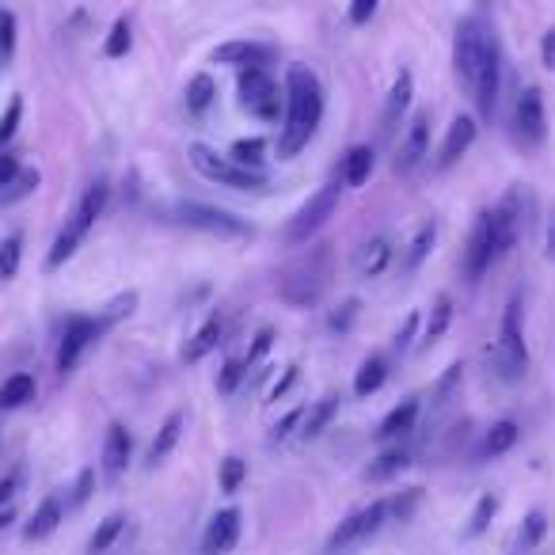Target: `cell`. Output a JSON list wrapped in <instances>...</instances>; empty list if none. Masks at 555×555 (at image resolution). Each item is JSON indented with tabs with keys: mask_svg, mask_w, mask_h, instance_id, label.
<instances>
[{
	"mask_svg": "<svg viewBox=\"0 0 555 555\" xmlns=\"http://www.w3.org/2000/svg\"><path fill=\"white\" fill-rule=\"evenodd\" d=\"M487 354H491V365H495V373L502 381H521V373L529 365V350H525V335H521V301L517 297L506 305L498 339Z\"/></svg>",
	"mask_w": 555,
	"mask_h": 555,
	"instance_id": "obj_5",
	"label": "cell"
},
{
	"mask_svg": "<svg viewBox=\"0 0 555 555\" xmlns=\"http://www.w3.org/2000/svg\"><path fill=\"white\" fill-rule=\"evenodd\" d=\"M521 438V426L514 419H502L495 422L487 434H483V445H479V457H502V453H510Z\"/></svg>",
	"mask_w": 555,
	"mask_h": 555,
	"instance_id": "obj_29",
	"label": "cell"
},
{
	"mask_svg": "<svg viewBox=\"0 0 555 555\" xmlns=\"http://www.w3.org/2000/svg\"><path fill=\"white\" fill-rule=\"evenodd\" d=\"M183 96H187V111L191 115H206L213 107V99H217V84H213L210 73H198V77H191Z\"/></svg>",
	"mask_w": 555,
	"mask_h": 555,
	"instance_id": "obj_32",
	"label": "cell"
},
{
	"mask_svg": "<svg viewBox=\"0 0 555 555\" xmlns=\"http://www.w3.org/2000/svg\"><path fill=\"white\" fill-rule=\"evenodd\" d=\"M301 422H305V407H293L286 419L270 426V441H274V445H278V441H289L297 430H301Z\"/></svg>",
	"mask_w": 555,
	"mask_h": 555,
	"instance_id": "obj_43",
	"label": "cell"
},
{
	"mask_svg": "<svg viewBox=\"0 0 555 555\" xmlns=\"http://www.w3.org/2000/svg\"><path fill=\"white\" fill-rule=\"evenodd\" d=\"M498 92H502V54H498V42H487V54L479 61V77L476 88H472V99H476L479 115L495 118L498 111Z\"/></svg>",
	"mask_w": 555,
	"mask_h": 555,
	"instance_id": "obj_14",
	"label": "cell"
},
{
	"mask_svg": "<svg viewBox=\"0 0 555 555\" xmlns=\"http://www.w3.org/2000/svg\"><path fill=\"white\" fill-rule=\"evenodd\" d=\"M502 259V244H498V229H495V213L483 210L476 217V229L468 236V248H464V259H460V270L468 282H479L487 270L495 267Z\"/></svg>",
	"mask_w": 555,
	"mask_h": 555,
	"instance_id": "obj_10",
	"label": "cell"
},
{
	"mask_svg": "<svg viewBox=\"0 0 555 555\" xmlns=\"http://www.w3.org/2000/svg\"><path fill=\"white\" fill-rule=\"evenodd\" d=\"M12 521H16V510H8V506H0V533H4V529H8Z\"/></svg>",
	"mask_w": 555,
	"mask_h": 555,
	"instance_id": "obj_60",
	"label": "cell"
},
{
	"mask_svg": "<svg viewBox=\"0 0 555 555\" xmlns=\"http://www.w3.org/2000/svg\"><path fill=\"white\" fill-rule=\"evenodd\" d=\"M354 316H358V301H346V305L339 308V312H331V320H327V327H331V331H346Z\"/></svg>",
	"mask_w": 555,
	"mask_h": 555,
	"instance_id": "obj_54",
	"label": "cell"
},
{
	"mask_svg": "<svg viewBox=\"0 0 555 555\" xmlns=\"http://www.w3.org/2000/svg\"><path fill=\"white\" fill-rule=\"evenodd\" d=\"M335 415H339V396H324V400H316L312 407H305V422H301L297 434L305 441L324 438V430L335 422Z\"/></svg>",
	"mask_w": 555,
	"mask_h": 555,
	"instance_id": "obj_25",
	"label": "cell"
},
{
	"mask_svg": "<svg viewBox=\"0 0 555 555\" xmlns=\"http://www.w3.org/2000/svg\"><path fill=\"white\" fill-rule=\"evenodd\" d=\"M320 122H324V84L308 65H289L286 122H282V134H278V160H293L301 149H308Z\"/></svg>",
	"mask_w": 555,
	"mask_h": 555,
	"instance_id": "obj_1",
	"label": "cell"
},
{
	"mask_svg": "<svg viewBox=\"0 0 555 555\" xmlns=\"http://www.w3.org/2000/svg\"><path fill=\"white\" fill-rule=\"evenodd\" d=\"M267 141L263 137H248V141H236L229 149V156L236 164H244V168H255V172H263V160H267Z\"/></svg>",
	"mask_w": 555,
	"mask_h": 555,
	"instance_id": "obj_37",
	"label": "cell"
},
{
	"mask_svg": "<svg viewBox=\"0 0 555 555\" xmlns=\"http://www.w3.org/2000/svg\"><path fill=\"white\" fill-rule=\"evenodd\" d=\"M495 514H498V495H479L476 510H472V517H468V529H464V536L487 533V525L495 521Z\"/></svg>",
	"mask_w": 555,
	"mask_h": 555,
	"instance_id": "obj_39",
	"label": "cell"
},
{
	"mask_svg": "<svg viewBox=\"0 0 555 555\" xmlns=\"http://www.w3.org/2000/svg\"><path fill=\"white\" fill-rule=\"evenodd\" d=\"M426 156H430V111H415L411 122L403 126L396 156H392V172L411 175Z\"/></svg>",
	"mask_w": 555,
	"mask_h": 555,
	"instance_id": "obj_12",
	"label": "cell"
},
{
	"mask_svg": "<svg viewBox=\"0 0 555 555\" xmlns=\"http://www.w3.org/2000/svg\"><path fill=\"white\" fill-rule=\"evenodd\" d=\"M39 183H42V175H39V172H20V175H16V179H12V183H8L12 191H4V194H0V198H4V202H12V198H23V194H31V191H35Z\"/></svg>",
	"mask_w": 555,
	"mask_h": 555,
	"instance_id": "obj_49",
	"label": "cell"
},
{
	"mask_svg": "<svg viewBox=\"0 0 555 555\" xmlns=\"http://www.w3.org/2000/svg\"><path fill=\"white\" fill-rule=\"evenodd\" d=\"M248 479V460L240 457H225L221 460V491H240V483Z\"/></svg>",
	"mask_w": 555,
	"mask_h": 555,
	"instance_id": "obj_41",
	"label": "cell"
},
{
	"mask_svg": "<svg viewBox=\"0 0 555 555\" xmlns=\"http://www.w3.org/2000/svg\"><path fill=\"white\" fill-rule=\"evenodd\" d=\"M434 244H438V225L434 221H422L419 229H415V236L407 240V248H403L400 263L403 270H419L426 259H430V251H434Z\"/></svg>",
	"mask_w": 555,
	"mask_h": 555,
	"instance_id": "obj_26",
	"label": "cell"
},
{
	"mask_svg": "<svg viewBox=\"0 0 555 555\" xmlns=\"http://www.w3.org/2000/svg\"><path fill=\"white\" fill-rule=\"evenodd\" d=\"M240 540V510H221L210 521V529L202 536V552L206 555H229Z\"/></svg>",
	"mask_w": 555,
	"mask_h": 555,
	"instance_id": "obj_19",
	"label": "cell"
},
{
	"mask_svg": "<svg viewBox=\"0 0 555 555\" xmlns=\"http://www.w3.org/2000/svg\"><path fill=\"white\" fill-rule=\"evenodd\" d=\"M31 400H35V377L31 373H12L0 384V411H16Z\"/></svg>",
	"mask_w": 555,
	"mask_h": 555,
	"instance_id": "obj_31",
	"label": "cell"
},
{
	"mask_svg": "<svg viewBox=\"0 0 555 555\" xmlns=\"http://www.w3.org/2000/svg\"><path fill=\"white\" fill-rule=\"evenodd\" d=\"M293 381H297V365H289L286 369V377H282V381L274 384V388H270V400H282V396H286L289 388H293Z\"/></svg>",
	"mask_w": 555,
	"mask_h": 555,
	"instance_id": "obj_59",
	"label": "cell"
},
{
	"mask_svg": "<svg viewBox=\"0 0 555 555\" xmlns=\"http://www.w3.org/2000/svg\"><path fill=\"white\" fill-rule=\"evenodd\" d=\"M134 305H137V293H126V297H115L111 305H107V308H103V312H99V324H103V327L118 324L122 316H130V312H134Z\"/></svg>",
	"mask_w": 555,
	"mask_h": 555,
	"instance_id": "obj_45",
	"label": "cell"
},
{
	"mask_svg": "<svg viewBox=\"0 0 555 555\" xmlns=\"http://www.w3.org/2000/svg\"><path fill=\"white\" fill-rule=\"evenodd\" d=\"M20 172H23L20 160L8 153V149H0V191H4V187H8V183H12V179H16Z\"/></svg>",
	"mask_w": 555,
	"mask_h": 555,
	"instance_id": "obj_53",
	"label": "cell"
},
{
	"mask_svg": "<svg viewBox=\"0 0 555 555\" xmlns=\"http://www.w3.org/2000/svg\"><path fill=\"white\" fill-rule=\"evenodd\" d=\"M122 529H126V517H122V514L103 517V521H99V529L92 533V540H88V555L111 552V544H115L118 536H122Z\"/></svg>",
	"mask_w": 555,
	"mask_h": 555,
	"instance_id": "obj_35",
	"label": "cell"
},
{
	"mask_svg": "<svg viewBox=\"0 0 555 555\" xmlns=\"http://www.w3.org/2000/svg\"><path fill=\"white\" fill-rule=\"evenodd\" d=\"M544 259L555 263V210L548 213V225H544Z\"/></svg>",
	"mask_w": 555,
	"mask_h": 555,
	"instance_id": "obj_58",
	"label": "cell"
},
{
	"mask_svg": "<svg viewBox=\"0 0 555 555\" xmlns=\"http://www.w3.org/2000/svg\"><path fill=\"white\" fill-rule=\"evenodd\" d=\"M244 373H248V365L244 362H225V369H221V377H217V392H236V384L244 381Z\"/></svg>",
	"mask_w": 555,
	"mask_h": 555,
	"instance_id": "obj_50",
	"label": "cell"
},
{
	"mask_svg": "<svg viewBox=\"0 0 555 555\" xmlns=\"http://www.w3.org/2000/svg\"><path fill=\"white\" fill-rule=\"evenodd\" d=\"M12 54H16V16L0 12V58L8 61Z\"/></svg>",
	"mask_w": 555,
	"mask_h": 555,
	"instance_id": "obj_47",
	"label": "cell"
},
{
	"mask_svg": "<svg viewBox=\"0 0 555 555\" xmlns=\"http://www.w3.org/2000/svg\"><path fill=\"white\" fill-rule=\"evenodd\" d=\"M92 483H96V468H84L80 479H77V487H73V506L88 502V495H92Z\"/></svg>",
	"mask_w": 555,
	"mask_h": 555,
	"instance_id": "obj_55",
	"label": "cell"
},
{
	"mask_svg": "<svg viewBox=\"0 0 555 555\" xmlns=\"http://www.w3.org/2000/svg\"><path fill=\"white\" fill-rule=\"evenodd\" d=\"M0 65H4V58H0Z\"/></svg>",
	"mask_w": 555,
	"mask_h": 555,
	"instance_id": "obj_61",
	"label": "cell"
},
{
	"mask_svg": "<svg viewBox=\"0 0 555 555\" xmlns=\"http://www.w3.org/2000/svg\"><path fill=\"white\" fill-rule=\"evenodd\" d=\"M392 240L388 236H369L358 255H354V270H358V278H381L384 270L392 267Z\"/></svg>",
	"mask_w": 555,
	"mask_h": 555,
	"instance_id": "obj_21",
	"label": "cell"
},
{
	"mask_svg": "<svg viewBox=\"0 0 555 555\" xmlns=\"http://www.w3.org/2000/svg\"><path fill=\"white\" fill-rule=\"evenodd\" d=\"M384 521H388V502L377 498V502H369V506H362V510H354L346 521H339V529L327 536V552L339 555V552L358 548V544H365L373 533H381Z\"/></svg>",
	"mask_w": 555,
	"mask_h": 555,
	"instance_id": "obj_11",
	"label": "cell"
},
{
	"mask_svg": "<svg viewBox=\"0 0 555 555\" xmlns=\"http://www.w3.org/2000/svg\"><path fill=\"white\" fill-rule=\"evenodd\" d=\"M20 263H23V236L12 232V236L0 240V282H12L20 274Z\"/></svg>",
	"mask_w": 555,
	"mask_h": 555,
	"instance_id": "obj_36",
	"label": "cell"
},
{
	"mask_svg": "<svg viewBox=\"0 0 555 555\" xmlns=\"http://www.w3.org/2000/svg\"><path fill=\"white\" fill-rule=\"evenodd\" d=\"M415 506H419V491H407V495H403V502H400V498H396V502H388V514H396L400 521H407Z\"/></svg>",
	"mask_w": 555,
	"mask_h": 555,
	"instance_id": "obj_56",
	"label": "cell"
},
{
	"mask_svg": "<svg viewBox=\"0 0 555 555\" xmlns=\"http://www.w3.org/2000/svg\"><path fill=\"white\" fill-rule=\"evenodd\" d=\"M20 487H23V468H12L8 476L0 479V506H8L12 498L20 495Z\"/></svg>",
	"mask_w": 555,
	"mask_h": 555,
	"instance_id": "obj_52",
	"label": "cell"
},
{
	"mask_svg": "<svg viewBox=\"0 0 555 555\" xmlns=\"http://www.w3.org/2000/svg\"><path fill=\"white\" fill-rule=\"evenodd\" d=\"M514 126H517V137L525 141V145H540L544 134H548V115H544V96H540V88H525L514 103Z\"/></svg>",
	"mask_w": 555,
	"mask_h": 555,
	"instance_id": "obj_15",
	"label": "cell"
},
{
	"mask_svg": "<svg viewBox=\"0 0 555 555\" xmlns=\"http://www.w3.org/2000/svg\"><path fill=\"white\" fill-rule=\"evenodd\" d=\"M460 381H464V365L453 362V365H449V373H445V377H441V381H438V392H434V403H438V407H445V403H449V396H453V392H457V388H460Z\"/></svg>",
	"mask_w": 555,
	"mask_h": 555,
	"instance_id": "obj_46",
	"label": "cell"
},
{
	"mask_svg": "<svg viewBox=\"0 0 555 555\" xmlns=\"http://www.w3.org/2000/svg\"><path fill=\"white\" fill-rule=\"evenodd\" d=\"M187 160H191V168L206 183H217V187H229V191H259V187H267V175L263 172L236 164L232 156H221L210 145H191Z\"/></svg>",
	"mask_w": 555,
	"mask_h": 555,
	"instance_id": "obj_4",
	"label": "cell"
},
{
	"mask_svg": "<svg viewBox=\"0 0 555 555\" xmlns=\"http://www.w3.org/2000/svg\"><path fill=\"white\" fill-rule=\"evenodd\" d=\"M107 202H111V187H107L103 179H99V183H92V187L84 191V198L77 202V210L69 213L65 229L58 232L54 248H50V255H46V270L65 267V263L77 255V248L84 244V236L92 232V225H96L99 217H103V210H107Z\"/></svg>",
	"mask_w": 555,
	"mask_h": 555,
	"instance_id": "obj_2",
	"label": "cell"
},
{
	"mask_svg": "<svg viewBox=\"0 0 555 555\" xmlns=\"http://www.w3.org/2000/svg\"><path fill=\"white\" fill-rule=\"evenodd\" d=\"M373 168H377V156H373V149H369V145H354V149L339 160V183L350 187V191H358V187L369 183Z\"/></svg>",
	"mask_w": 555,
	"mask_h": 555,
	"instance_id": "obj_22",
	"label": "cell"
},
{
	"mask_svg": "<svg viewBox=\"0 0 555 555\" xmlns=\"http://www.w3.org/2000/svg\"><path fill=\"white\" fill-rule=\"evenodd\" d=\"M339 198H343L339 183H324L316 194H308L305 206H301V210L286 221V240L289 244H305L308 236H316V232L324 229L327 221L339 213Z\"/></svg>",
	"mask_w": 555,
	"mask_h": 555,
	"instance_id": "obj_8",
	"label": "cell"
},
{
	"mask_svg": "<svg viewBox=\"0 0 555 555\" xmlns=\"http://www.w3.org/2000/svg\"><path fill=\"white\" fill-rule=\"evenodd\" d=\"M419 411L422 403L411 396V400H403L400 407H392L388 415H384L381 430H377V441H396V438H407L411 430H415V422H419Z\"/></svg>",
	"mask_w": 555,
	"mask_h": 555,
	"instance_id": "obj_23",
	"label": "cell"
},
{
	"mask_svg": "<svg viewBox=\"0 0 555 555\" xmlns=\"http://www.w3.org/2000/svg\"><path fill=\"white\" fill-rule=\"evenodd\" d=\"M172 213H175V221L187 225V229L210 232V236H221V240H251V225L229 210L202 206V202H175Z\"/></svg>",
	"mask_w": 555,
	"mask_h": 555,
	"instance_id": "obj_7",
	"label": "cell"
},
{
	"mask_svg": "<svg viewBox=\"0 0 555 555\" xmlns=\"http://www.w3.org/2000/svg\"><path fill=\"white\" fill-rule=\"evenodd\" d=\"M274 339H278V331H274V327H259V331H255V343H251V350H248V358H244V365H259L263 362V358H267V350L270 346H274Z\"/></svg>",
	"mask_w": 555,
	"mask_h": 555,
	"instance_id": "obj_44",
	"label": "cell"
},
{
	"mask_svg": "<svg viewBox=\"0 0 555 555\" xmlns=\"http://www.w3.org/2000/svg\"><path fill=\"white\" fill-rule=\"evenodd\" d=\"M99 331H103V324L92 320V316H73V320L65 324V331H61V346H58V373L61 377L77 369L80 358H84V350L99 339Z\"/></svg>",
	"mask_w": 555,
	"mask_h": 555,
	"instance_id": "obj_13",
	"label": "cell"
},
{
	"mask_svg": "<svg viewBox=\"0 0 555 555\" xmlns=\"http://www.w3.org/2000/svg\"><path fill=\"white\" fill-rule=\"evenodd\" d=\"M240 107L259 122H278L286 111V88L267 69H244L240 73Z\"/></svg>",
	"mask_w": 555,
	"mask_h": 555,
	"instance_id": "obj_6",
	"label": "cell"
},
{
	"mask_svg": "<svg viewBox=\"0 0 555 555\" xmlns=\"http://www.w3.org/2000/svg\"><path fill=\"white\" fill-rule=\"evenodd\" d=\"M544 533H548V517L540 514V510H533V514L521 521V529H517V552H533L536 544L544 540Z\"/></svg>",
	"mask_w": 555,
	"mask_h": 555,
	"instance_id": "obj_38",
	"label": "cell"
},
{
	"mask_svg": "<svg viewBox=\"0 0 555 555\" xmlns=\"http://www.w3.org/2000/svg\"><path fill=\"white\" fill-rule=\"evenodd\" d=\"M130 46H134V27H130V20H115L111 35L103 42V54H107V58H126Z\"/></svg>",
	"mask_w": 555,
	"mask_h": 555,
	"instance_id": "obj_40",
	"label": "cell"
},
{
	"mask_svg": "<svg viewBox=\"0 0 555 555\" xmlns=\"http://www.w3.org/2000/svg\"><path fill=\"white\" fill-rule=\"evenodd\" d=\"M327 278H331V244H320L312 248L305 259H297L293 267L282 270L278 278V297L293 308L316 305L320 293L327 289Z\"/></svg>",
	"mask_w": 555,
	"mask_h": 555,
	"instance_id": "obj_3",
	"label": "cell"
},
{
	"mask_svg": "<svg viewBox=\"0 0 555 555\" xmlns=\"http://www.w3.org/2000/svg\"><path fill=\"white\" fill-rule=\"evenodd\" d=\"M179 438H183V411H172L168 419H164V426L156 430L153 445H149V464H164V460L172 457V449L179 445Z\"/></svg>",
	"mask_w": 555,
	"mask_h": 555,
	"instance_id": "obj_28",
	"label": "cell"
},
{
	"mask_svg": "<svg viewBox=\"0 0 555 555\" xmlns=\"http://www.w3.org/2000/svg\"><path fill=\"white\" fill-rule=\"evenodd\" d=\"M384 381H388V362H384V358H365L362 369H358V377H354V392L365 400V396H373Z\"/></svg>",
	"mask_w": 555,
	"mask_h": 555,
	"instance_id": "obj_33",
	"label": "cell"
},
{
	"mask_svg": "<svg viewBox=\"0 0 555 555\" xmlns=\"http://www.w3.org/2000/svg\"><path fill=\"white\" fill-rule=\"evenodd\" d=\"M377 4H381V0H350V8H346V20L354 23V27H365V23L377 16Z\"/></svg>",
	"mask_w": 555,
	"mask_h": 555,
	"instance_id": "obj_51",
	"label": "cell"
},
{
	"mask_svg": "<svg viewBox=\"0 0 555 555\" xmlns=\"http://www.w3.org/2000/svg\"><path fill=\"white\" fill-rule=\"evenodd\" d=\"M407 464H411V457H407L403 449H388V453H381V457H377L373 464H369V468H365V479H373V483H384V479L400 476Z\"/></svg>",
	"mask_w": 555,
	"mask_h": 555,
	"instance_id": "obj_34",
	"label": "cell"
},
{
	"mask_svg": "<svg viewBox=\"0 0 555 555\" xmlns=\"http://www.w3.org/2000/svg\"><path fill=\"white\" fill-rule=\"evenodd\" d=\"M61 517H65V506H61V498H42L39 510L31 514V521H27V529H23V536L27 540H46V536L54 533L61 525Z\"/></svg>",
	"mask_w": 555,
	"mask_h": 555,
	"instance_id": "obj_27",
	"label": "cell"
},
{
	"mask_svg": "<svg viewBox=\"0 0 555 555\" xmlns=\"http://www.w3.org/2000/svg\"><path fill=\"white\" fill-rule=\"evenodd\" d=\"M449 324H453V297L449 293H441L438 301H434V308H430V316L422 320V331H419V339L422 346H434L449 331Z\"/></svg>",
	"mask_w": 555,
	"mask_h": 555,
	"instance_id": "obj_30",
	"label": "cell"
},
{
	"mask_svg": "<svg viewBox=\"0 0 555 555\" xmlns=\"http://www.w3.org/2000/svg\"><path fill=\"white\" fill-rule=\"evenodd\" d=\"M487 42H491V35L483 31V23L479 20L457 23V35H453V73H457L460 88H464L468 96H472V88H476L479 61L487 54Z\"/></svg>",
	"mask_w": 555,
	"mask_h": 555,
	"instance_id": "obj_9",
	"label": "cell"
},
{
	"mask_svg": "<svg viewBox=\"0 0 555 555\" xmlns=\"http://www.w3.org/2000/svg\"><path fill=\"white\" fill-rule=\"evenodd\" d=\"M411 96H415V77L403 69L400 77H396V84H392L388 103H384V111H381V137L396 134V126H400L403 115H407V107H411Z\"/></svg>",
	"mask_w": 555,
	"mask_h": 555,
	"instance_id": "obj_20",
	"label": "cell"
},
{
	"mask_svg": "<svg viewBox=\"0 0 555 555\" xmlns=\"http://www.w3.org/2000/svg\"><path fill=\"white\" fill-rule=\"evenodd\" d=\"M130 457H134V438H130V430L122 426V422H111L107 426V438H103V476L111 479H122L126 476V468H130Z\"/></svg>",
	"mask_w": 555,
	"mask_h": 555,
	"instance_id": "obj_16",
	"label": "cell"
},
{
	"mask_svg": "<svg viewBox=\"0 0 555 555\" xmlns=\"http://www.w3.org/2000/svg\"><path fill=\"white\" fill-rule=\"evenodd\" d=\"M270 58H274V46L248 42V39L225 42V46L213 50V61H217V65H240V69H263Z\"/></svg>",
	"mask_w": 555,
	"mask_h": 555,
	"instance_id": "obj_18",
	"label": "cell"
},
{
	"mask_svg": "<svg viewBox=\"0 0 555 555\" xmlns=\"http://www.w3.org/2000/svg\"><path fill=\"white\" fill-rule=\"evenodd\" d=\"M476 134H479L476 118H468V115H457V118H453L449 134H445V141H441L434 168H438V172H445V168H453L460 156H464L468 149H472V145H476Z\"/></svg>",
	"mask_w": 555,
	"mask_h": 555,
	"instance_id": "obj_17",
	"label": "cell"
},
{
	"mask_svg": "<svg viewBox=\"0 0 555 555\" xmlns=\"http://www.w3.org/2000/svg\"><path fill=\"white\" fill-rule=\"evenodd\" d=\"M221 335H225V320H221V312H213L210 320L194 331V339H187V346H183V362H191V365L202 362L213 346L221 343Z\"/></svg>",
	"mask_w": 555,
	"mask_h": 555,
	"instance_id": "obj_24",
	"label": "cell"
},
{
	"mask_svg": "<svg viewBox=\"0 0 555 555\" xmlns=\"http://www.w3.org/2000/svg\"><path fill=\"white\" fill-rule=\"evenodd\" d=\"M20 122H23V99L16 96L12 103H8V111H4V118H0V149L16 137V130H20Z\"/></svg>",
	"mask_w": 555,
	"mask_h": 555,
	"instance_id": "obj_42",
	"label": "cell"
},
{
	"mask_svg": "<svg viewBox=\"0 0 555 555\" xmlns=\"http://www.w3.org/2000/svg\"><path fill=\"white\" fill-rule=\"evenodd\" d=\"M540 61H544V65L555 73V27L544 35V39H540Z\"/></svg>",
	"mask_w": 555,
	"mask_h": 555,
	"instance_id": "obj_57",
	"label": "cell"
},
{
	"mask_svg": "<svg viewBox=\"0 0 555 555\" xmlns=\"http://www.w3.org/2000/svg\"><path fill=\"white\" fill-rule=\"evenodd\" d=\"M422 331V316L419 312H411L407 320H403V327L396 331V354H407L411 350V343H415V335Z\"/></svg>",
	"mask_w": 555,
	"mask_h": 555,
	"instance_id": "obj_48",
	"label": "cell"
}]
</instances>
